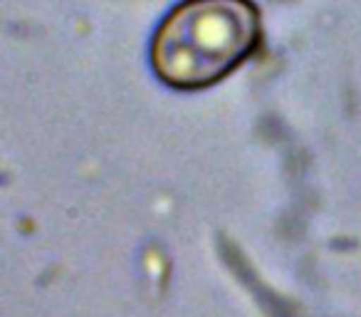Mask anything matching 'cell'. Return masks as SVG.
Masks as SVG:
<instances>
[{
    "instance_id": "1",
    "label": "cell",
    "mask_w": 361,
    "mask_h": 317,
    "mask_svg": "<svg viewBox=\"0 0 361 317\" xmlns=\"http://www.w3.org/2000/svg\"><path fill=\"white\" fill-rule=\"evenodd\" d=\"M262 45L252 0H180L151 37V70L166 87L198 92L223 82Z\"/></svg>"
}]
</instances>
